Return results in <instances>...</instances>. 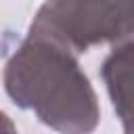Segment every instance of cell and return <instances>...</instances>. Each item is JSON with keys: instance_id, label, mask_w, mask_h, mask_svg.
<instances>
[{"instance_id": "3957f363", "label": "cell", "mask_w": 134, "mask_h": 134, "mask_svg": "<svg viewBox=\"0 0 134 134\" xmlns=\"http://www.w3.org/2000/svg\"><path fill=\"white\" fill-rule=\"evenodd\" d=\"M103 82L119 119L134 113V31L117 40L100 67Z\"/></svg>"}, {"instance_id": "7a4b0ae2", "label": "cell", "mask_w": 134, "mask_h": 134, "mask_svg": "<svg viewBox=\"0 0 134 134\" xmlns=\"http://www.w3.org/2000/svg\"><path fill=\"white\" fill-rule=\"evenodd\" d=\"M29 31L48 36L75 54L86 52L134 31V2H46Z\"/></svg>"}, {"instance_id": "277c9868", "label": "cell", "mask_w": 134, "mask_h": 134, "mask_svg": "<svg viewBox=\"0 0 134 134\" xmlns=\"http://www.w3.org/2000/svg\"><path fill=\"white\" fill-rule=\"evenodd\" d=\"M0 134H19L17 128H15V124H13V121L8 119V115L2 113V111H0Z\"/></svg>"}, {"instance_id": "6da1fadb", "label": "cell", "mask_w": 134, "mask_h": 134, "mask_svg": "<svg viewBox=\"0 0 134 134\" xmlns=\"http://www.w3.org/2000/svg\"><path fill=\"white\" fill-rule=\"evenodd\" d=\"M4 88L15 105L63 134H90L100 109L75 52L61 42L29 31L4 67Z\"/></svg>"}]
</instances>
